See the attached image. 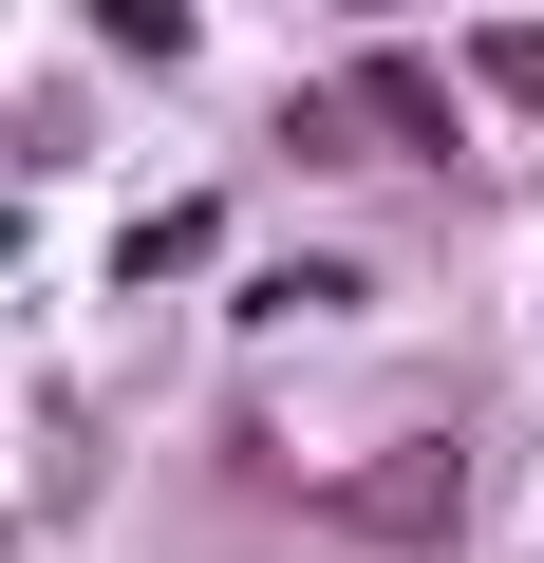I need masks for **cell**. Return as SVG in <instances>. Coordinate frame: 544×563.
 <instances>
[{
    "label": "cell",
    "mask_w": 544,
    "mask_h": 563,
    "mask_svg": "<svg viewBox=\"0 0 544 563\" xmlns=\"http://www.w3.org/2000/svg\"><path fill=\"white\" fill-rule=\"evenodd\" d=\"M357 132H395V151H451V95H432L413 57H376V76H357Z\"/></svg>",
    "instance_id": "1"
},
{
    "label": "cell",
    "mask_w": 544,
    "mask_h": 563,
    "mask_svg": "<svg viewBox=\"0 0 544 563\" xmlns=\"http://www.w3.org/2000/svg\"><path fill=\"white\" fill-rule=\"evenodd\" d=\"M488 95H507V113H544V20H507V38H488Z\"/></svg>",
    "instance_id": "2"
}]
</instances>
